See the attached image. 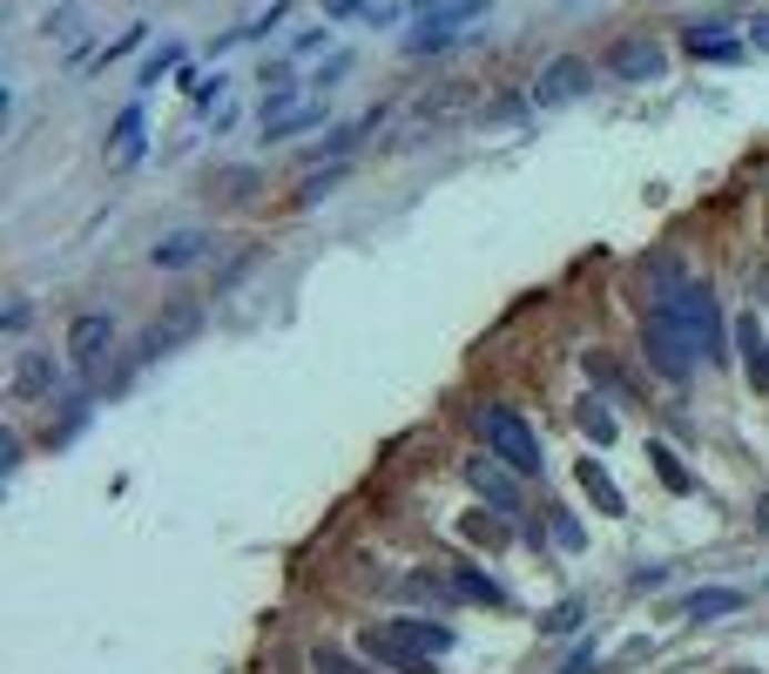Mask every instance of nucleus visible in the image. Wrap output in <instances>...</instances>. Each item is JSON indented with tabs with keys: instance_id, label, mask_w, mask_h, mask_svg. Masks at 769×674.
<instances>
[{
	"instance_id": "nucleus-12",
	"label": "nucleus",
	"mask_w": 769,
	"mask_h": 674,
	"mask_svg": "<svg viewBox=\"0 0 769 674\" xmlns=\"http://www.w3.org/2000/svg\"><path fill=\"white\" fill-rule=\"evenodd\" d=\"M736 351H742V371H749V385H769V337H762L756 310H749V317H736Z\"/></svg>"
},
{
	"instance_id": "nucleus-17",
	"label": "nucleus",
	"mask_w": 769,
	"mask_h": 674,
	"mask_svg": "<svg viewBox=\"0 0 769 674\" xmlns=\"http://www.w3.org/2000/svg\"><path fill=\"white\" fill-rule=\"evenodd\" d=\"M317 122H324V109H284V115L264 122V135H271V142H291V135H304V129H317Z\"/></svg>"
},
{
	"instance_id": "nucleus-30",
	"label": "nucleus",
	"mask_w": 769,
	"mask_h": 674,
	"mask_svg": "<svg viewBox=\"0 0 769 674\" xmlns=\"http://www.w3.org/2000/svg\"><path fill=\"white\" fill-rule=\"evenodd\" d=\"M661 580H668V566H641L628 586H635V594H648V586H661Z\"/></svg>"
},
{
	"instance_id": "nucleus-23",
	"label": "nucleus",
	"mask_w": 769,
	"mask_h": 674,
	"mask_svg": "<svg viewBox=\"0 0 769 674\" xmlns=\"http://www.w3.org/2000/svg\"><path fill=\"white\" fill-rule=\"evenodd\" d=\"M540 627H547V634H574V627H580V601H560Z\"/></svg>"
},
{
	"instance_id": "nucleus-8",
	"label": "nucleus",
	"mask_w": 769,
	"mask_h": 674,
	"mask_svg": "<svg viewBox=\"0 0 769 674\" xmlns=\"http://www.w3.org/2000/svg\"><path fill=\"white\" fill-rule=\"evenodd\" d=\"M466 479H473V492L479 499H493L499 513H520V472H513L506 459H473L466 466Z\"/></svg>"
},
{
	"instance_id": "nucleus-31",
	"label": "nucleus",
	"mask_w": 769,
	"mask_h": 674,
	"mask_svg": "<svg viewBox=\"0 0 769 674\" xmlns=\"http://www.w3.org/2000/svg\"><path fill=\"white\" fill-rule=\"evenodd\" d=\"M587 667H594V647H574V661H567L560 674H587Z\"/></svg>"
},
{
	"instance_id": "nucleus-6",
	"label": "nucleus",
	"mask_w": 769,
	"mask_h": 674,
	"mask_svg": "<svg viewBox=\"0 0 769 674\" xmlns=\"http://www.w3.org/2000/svg\"><path fill=\"white\" fill-rule=\"evenodd\" d=\"M587 89H594V68H587L580 54H560V61H547V68H540V81H534V109L580 102Z\"/></svg>"
},
{
	"instance_id": "nucleus-24",
	"label": "nucleus",
	"mask_w": 769,
	"mask_h": 674,
	"mask_svg": "<svg viewBox=\"0 0 769 674\" xmlns=\"http://www.w3.org/2000/svg\"><path fill=\"white\" fill-rule=\"evenodd\" d=\"M183 81H190V95H196V102H216V95L230 89V81H223V74H183Z\"/></svg>"
},
{
	"instance_id": "nucleus-25",
	"label": "nucleus",
	"mask_w": 769,
	"mask_h": 674,
	"mask_svg": "<svg viewBox=\"0 0 769 674\" xmlns=\"http://www.w3.org/2000/svg\"><path fill=\"white\" fill-rule=\"evenodd\" d=\"M142 34H149V21H135L122 41H109V48H102V61H122V54H135V48H142Z\"/></svg>"
},
{
	"instance_id": "nucleus-33",
	"label": "nucleus",
	"mask_w": 769,
	"mask_h": 674,
	"mask_svg": "<svg viewBox=\"0 0 769 674\" xmlns=\"http://www.w3.org/2000/svg\"><path fill=\"white\" fill-rule=\"evenodd\" d=\"M756 527H769V492H762V499H756Z\"/></svg>"
},
{
	"instance_id": "nucleus-27",
	"label": "nucleus",
	"mask_w": 769,
	"mask_h": 674,
	"mask_svg": "<svg viewBox=\"0 0 769 674\" xmlns=\"http://www.w3.org/2000/svg\"><path fill=\"white\" fill-rule=\"evenodd\" d=\"M466 540H493V547H506V527H499V520H479V513H473V520H466Z\"/></svg>"
},
{
	"instance_id": "nucleus-10",
	"label": "nucleus",
	"mask_w": 769,
	"mask_h": 674,
	"mask_svg": "<svg viewBox=\"0 0 769 674\" xmlns=\"http://www.w3.org/2000/svg\"><path fill=\"white\" fill-rule=\"evenodd\" d=\"M729 28H742V21H696L681 41H689V54H702V61H736V54H742V41H736Z\"/></svg>"
},
{
	"instance_id": "nucleus-13",
	"label": "nucleus",
	"mask_w": 769,
	"mask_h": 674,
	"mask_svg": "<svg viewBox=\"0 0 769 674\" xmlns=\"http://www.w3.org/2000/svg\"><path fill=\"white\" fill-rule=\"evenodd\" d=\"M742 601H749L742 586H696V594L681 601V614H689V621H722V614H736Z\"/></svg>"
},
{
	"instance_id": "nucleus-29",
	"label": "nucleus",
	"mask_w": 769,
	"mask_h": 674,
	"mask_svg": "<svg viewBox=\"0 0 769 674\" xmlns=\"http://www.w3.org/2000/svg\"><path fill=\"white\" fill-rule=\"evenodd\" d=\"M337 74H352V54H345V48H337V54H331V61L317 68V81H324V89H331V81H337Z\"/></svg>"
},
{
	"instance_id": "nucleus-19",
	"label": "nucleus",
	"mask_w": 769,
	"mask_h": 674,
	"mask_svg": "<svg viewBox=\"0 0 769 674\" xmlns=\"http://www.w3.org/2000/svg\"><path fill=\"white\" fill-rule=\"evenodd\" d=\"M580 432H587L594 446H615V411H608L601 398H587V405H580Z\"/></svg>"
},
{
	"instance_id": "nucleus-16",
	"label": "nucleus",
	"mask_w": 769,
	"mask_h": 674,
	"mask_svg": "<svg viewBox=\"0 0 769 674\" xmlns=\"http://www.w3.org/2000/svg\"><path fill=\"white\" fill-rule=\"evenodd\" d=\"M453 586H459V601H486V607H506L499 580H486V573H473V566H459V573H453Z\"/></svg>"
},
{
	"instance_id": "nucleus-5",
	"label": "nucleus",
	"mask_w": 769,
	"mask_h": 674,
	"mask_svg": "<svg viewBox=\"0 0 769 674\" xmlns=\"http://www.w3.org/2000/svg\"><path fill=\"white\" fill-rule=\"evenodd\" d=\"M486 8H493V0H446V8H433V14H425V21H418V34H412L405 48H412V54H433V48H453V41H459V28H466V21H479Z\"/></svg>"
},
{
	"instance_id": "nucleus-14",
	"label": "nucleus",
	"mask_w": 769,
	"mask_h": 674,
	"mask_svg": "<svg viewBox=\"0 0 769 674\" xmlns=\"http://www.w3.org/2000/svg\"><path fill=\"white\" fill-rule=\"evenodd\" d=\"M203 249H210V236H203V229H183V236L155 243V249H149V264H155V270H183V264H196V257H203Z\"/></svg>"
},
{
	"instance_id": "nucleus-22",
	"label": "nucleus",
	"mask_w": 769,
	"mask_h": 674,
	"mask_svg": "<svg viewBox=\"0 0 769 674\" xmlns=\"http://www.w3.org/2000/svg\"><path fill=\"white\" fill-rule=\"evenodd\" d=\"M311 667H317V674H365V667H352L337 647H311Z\"/></svg>"
},
{
	"instance_id": "nucleus-3",
	"label": "nucleus",
	"mask_w": 769,
	"mask_h": 674,
	"mask_svg": "<svg viewBox=\"0 0 769 674\" xmlns=\"http://www.w3.org/2000/svg\"><path fill=\"white\" fill-rule=\"evenodd\" d=\"M358 647H365L385 674H433V667H439V654L412 634V621H372V627L358 634Z\"/></svg>"
},
{
	"instance_id": "nucleus-2",
	"label": "nucleus",
	"mask_w": 769,
	"mask_h": 674,
	"mask_svg": "<svg viewBox=\"0 0 769 674\" xmlns=\"http://www.w3.org/2000/svg\"><path fill=\"white\" fill-rule=\"evenodd\" d=\"M479 432H486V452L493 459H506L520 479H534L547 459H540V439H534V426L513 405H479Z\"/></svg>"
},
{
	"instance_id": "nucleus-7",
	"label": "nucleus",
	"mask_w": 769,
	"mask_h": 674,
	"mask_svg": "<svg viewBox=\"0 0 769 674\" xmlns=\"http://www.w3.org/2000/svg\"><path fill=\"white\" fill-rule=\"evenodd\" d=\"M608 74L615 81H661L668 74V48L648 41V34H628V41L608 48Z\"/></svg>"
},
{
	"instance_id": "nucleus-4",
	"label": "nucleus",
	"mask_w": 769,
	"mask_h": 674,
	"mask_svg": "<svg viewBox=\"0 0 769 674\" xmlns=\"http://www.w3.org/2000/svg\"><path fill=\"white\" fill-rule=\"evenodd\" d=\"M696 345H689V330H681V324H668L661 310H648V365L668 378V385H681V378H689L696 371Z\"/></svg>"
},
{
	"instance_id": "nucleus-32",
	"label": "nucleus",
	"mask_w": 769,
	"mask_h": 674,
	"mask_svg": "<svg viewBox=\"0 0 769 674\" xmlns=\"http://www.w3.org/2000/svg\"><path fill=\"white\" fill-rule=\"evenodd\" d=\"M749 48H762V54H769V14H762V21H749Z\"/></svg>"
},
{
	"instance_id": "nucleus-15",
	"label": "nucleus",
	"mask_w": 769,
	"mask_h": 674,
	"mask_svg": "<svg viewBox=\"0 0 769 674\" xmlns=\"http://www.w3.org/2000/svg\"><path fill=\"white\" fill-rule=\"evenodd\" d=\"M54 391V358L48 351H21L14 358V398H41Z\"/></svg>"
},
{
	"instance_id": "nucleus-9",
	"label": "nucleus",
	"mask_w": 769,
	"mask_h": 674,
	"mask_svg": "<svg viewBox=\"0 0 769 674\" xmlns=\"http://www.w3.org/2000/svg\"><path fill=\"white\" fill-rule=\"evenodd\" d=\"M109 345H115V324H109V317H74V324H68V358H74L81 371H95Z\"/></svg>"
},
{
	"instance_id": "nucleus-11",
	"label": "nucleus",
	"mask_w": 769,
	"mask_h": 674,
	"mask_svg": "<svg viewBox=\"0 0 769 674\" xmlns=\"http://www.w3.org/2000/svg\"><path fill=\"white\" fill-rule=\"evenodd\" d=\"M580 492L594 499V513H608V520H621V513H628V499H621V486L608 479V466H601V459H580Z\"/></svg>"
},
{
	"instance_id": "nucleus-18",
	"label": "nucleus",
	"mask_w": 769,
	"mask_h": 674,
	"mask_svg": "<svg viewBox=\"0 0 769 674\" xmlns=\"http://www.w3.org/2000/svg\"><path fill=\"white\" fill-rule=\"evenodd\" d=\"M109 142H115V162H135V155H142V102H135V109H122V122H115V135H109Z\"/></svg>"
},
{
	"instance_id": "nucleus-1",
	"label": "nucleus",
	"mask_w": 769,
	"mask_h": 674,
	"mask_svg": "<svg viewBox=\"0 0 769 674\" xmlns=\"http://www.w3.org/2000/svg\"><path fill=\"white\" fill-rule=\"evenodd\" d=\"M655 310H661L668 324L689 330V345L702 351V365H722V324H716V297H709V284H675L668 297H655Z\"/></svg>"
},
{
	"instance_id": "nucleus-28",
	"label": "nucleus",
	"mask_w": 769,
	"mask_h": 674,
	"mask_svg": "<svg viewBox=\"0 0 769 674\" xmlns=\"http://www.w3.org/2000/svg\"><path fill=\"white\" fill-rule=\"evenodd\" d=\"M337 176H345V168H337V162H331V168H324V176H311V183H304V203H317V196H324V190H337Z\"/></svg>"
},
{
	"instance_id": "nucleus-20",
	"label": "nucleus",
	"mask_w": 769,
	"mask_h": 674,
	"mask_svg": "<svg viewBox=\"0 0 769 674\" xmlns=\"http://www.w3.org/2000/svg\"><path fill=\"white\" fill-rule=\"evenodd\" d=\"M648 459H655V472H661V486L668 492H696V479H689V466H681L668 446H648Z\"/></svg>"
},
{
	"instance_id": "nucleus-26",
	"label": "nucleus",
	"mask_w": 769,
	"mask_h": 674,
	"mask_svg": "<svg viewBox=\"0 0 769 674\" xmlns=\"http://www.w3.org/2000/svg\"><path fill=\"white\" fill-rule=\"evenodd\" d=\"M554 540H560V547H580V540H587V533H580V520H574V513H560V506H554Z\"/></svg>"
},
{
	"instance_id": "nucleus-21",
	"label": "nucleus",
	"mask_w": 769,
	"mask_h": 674,
	"mask_svg": "<svg viewBox=\"0 0 769 674\" xmlns=\"http://www.w3.org/2000/svg\"><path fill=\"white\" fill-rule=\"evenodd\" d=\"M176 61H183V48H176V41H162V54H149V61H142V74H135V89H155V81H162L169 68H176Z\"/></svg>"
},
{
	"instance_id": "nucleus-34",
	"label": "nucleus",
	"mask_w": 769,
	"mask_h": 674,
	"mask_svg": "<svg viewBox=\"0 0 769 674\" xmlns=\"http://www.w3.org/2000/svg\"><path fill=\"white\" fill-rule=\"evenodd\" d=\"M412 8H418V14H433V8H446V0H412Z\"/></svg>"
}]
</instances>
